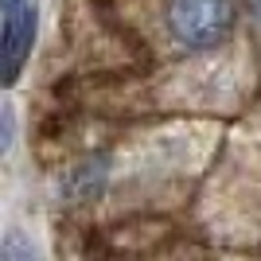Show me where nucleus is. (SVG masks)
I'll list each match as a JSON object with an SVG mask.
<instances>
[{"label": "nucleus", "instance_id": "20e7f679", "mask_svg": "<svg viewBox=\"0 0 261 261\" xmlns=\"http://www.w3.org/2000/svg\"><path fill=\"white\" fill-rule=\"evenodd\" d=\"M12 125H16V121H12V109L4 106V141H0V152H8V148H12Z\"/></svg>", "mask_w": 261, "mask_h": 261}, {"label": "nucleus", "instance_id": "39448f33", "mask_svg": "<svg viewBox=\"0 0 261 261\" xmlns=\"http://www.w3.org/2000/svg\"><path fill=\"white\" fill-rule=\"evenodd\" d=\"M20 4H28V0H0V8H4V16H8V12H16Z\"/></svg>", "mask_w": 261, "mask_h": 261}, {"label": "nucleus", "instance_id": "f257e3e1", "mask_svg": "<svg viewBox=\"0 0 261 261\" xmlns=\"http://www.w3.org/2000/svg\"><path fill=\"white\" fill-rule=\"evenodd\" d=\"M168 35L187 55H207L222 47L238 23L234 0H168Z\"/></svg>", "mask_w": 261, "mask_h": 261}, {"label": "nucleus", "instance_id": "7ed1b4c3", "mask_svg": "<svg viewBox=\"0 0 261 261\" xmlns=\"http://www.w3.org/2000/svg\"><path fill=\"white\" fill-rule=\"evenodd\" d=\"M106 175H109V160L106 156H90V160L74 164L63 179V195L66 203H90L106 187Z\"/></svg>", "mask_w": 261, "mask_h": 261}, {"label": "nucleus", "instance_id": "f03ea898", "mask_svg": "<svg viewBox=\"0 0 261 261\" xmlns=\"http://www.w3.org/2000/svg\"><path fill=\"white\" fill-rule=\"evenodd\" d=\"M35 32H39V12L32 0L4 16V86H16V78L23 74V63L32 59L35 47Z\"/></svg>", "mask_w": 261, "mask_h": 261}]
</instances>
